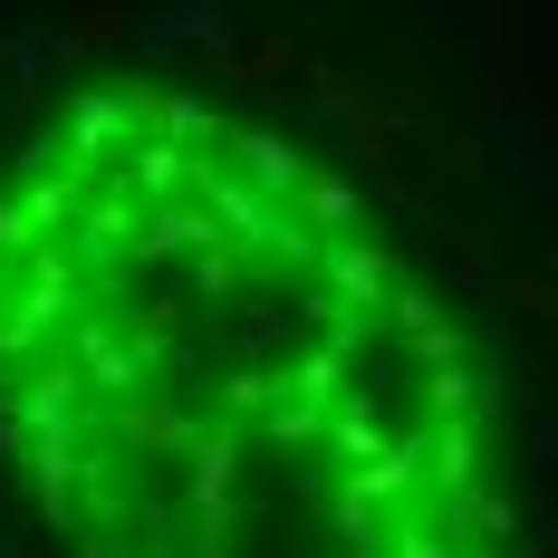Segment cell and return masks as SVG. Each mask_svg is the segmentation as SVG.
<instances>
[{
  "label": "cell",
  "instance_id": "6da1fadb",
  "mask_svg": "<svg viewBox=\"0 0 558 558\" xmlns=\"http://www.w3.org/2000/svg\"><path fill=\"white\" fill-rule=\"evenodd\" d=\"M0 462L58 558H520L482 337L318 155L155 77L0 173Z\"/></svg>",
  "mask_w": 558,
  "mask_h": 558
}]
</instances>
